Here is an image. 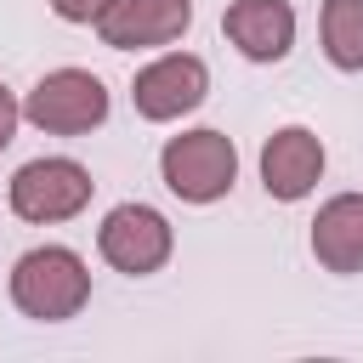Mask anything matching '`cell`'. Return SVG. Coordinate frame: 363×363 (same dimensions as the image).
Masks as SVG:
<instances>
[{
    "instance_id": "cell-1",
    "label": "cell",
    "mask_w": 363,
    "mask_h": 363,
    "mask_svg": "<svg viewBox=\"0 0 363 363\" xmlns=\"http://www.w3.org/2000/svg\"><path fill=\"white\" fill-rule=\"evenodd\" d=\"M11 301L23 318L34 323H62V318H79V306L91 301V272L74 250L62 244H40L28 255H17L11 267Z\"/></svg>"
},
{
    "instance_id": "cell-2",
    "label": "cell",
    "mask_w": 363,
    "mask_h": 363,
    "mask_svg": "<svg viewBox=\"0 0 363 363\" xmlns=\"http://www.w3.org/2000/svg\"><path fill=\"white\" fill-rule=\"evenodd\" d=\"M159 176L182 204H216L238 182V147L221 130H182L159 147Z\"/></svg>"
},
{
    "instance_id": "cell-3",
    "label": "cell",
    "mask_w": 363,
    "mask_h": 363,
    "mask_svg": "<svg viewBox=\"0 0 363 363\" xmlns=\"http://www.w3.org/2000/svg\"><path fill=\"white\" fill-rule=\"evenodd\" d=\"M23 119L45 136H85L108 119V85L91 68H51L23 96Z\"/></svg>"
},
{
    "instance_id": "cell-4",
    "label": "cell",
    "mask_w": 363,
    "mask_h": 363,
    "mask_svg": "<svg viewBox=\"0 0 363 363\" xmlns=\"http://www.w3.org/2000/svg\"><path fill=\"white\" fill-rule=\"evenodd\" d=\"M91 170L79 159H28L17 176H11V210L34 227H51V221H68L91 204Z\"/></svg>"
},
{
    "instance_id": "cell-5",
    "label": "cell",
    "mask_w": 363,
    "mask_h": 363,
    "mask_svg": "<svg viewBox=\"0 0 363 363\" xmlns=\"http://www.w3.org/2000/svg\"><path fill=\"white\" fill-rule=\"evenodd\" d=\"M96 250H102V261H108L113 272H125V278H147V272H159V267L170 261L176 233H170V221H164L153 204H119V210L102 216V227H96Z\"/></svg>"
},
{
    "instance_id": "cell-6",
    "label": "cell",
    "mask_w": 363,
    "mask_h": 363,
    "mask_svg": "<svg viewBox=\"0 0 363 363\" xmlns=\"http://www.w3.org/2000/svg\"><path fill=\"white\" fill-rule=\"evenodd\" d=\"M204 91H210V68H204L193 51H164V57H153V62L130 79V102H136V113L153 119V125L193 113V108L204 102Z\"/></svg>"
},
{
    "instance_id": "cell-7",
    "label": "cell",
    "mask_w": 363,
    "mask_h": 363,
    "mask_svg": "<svg viewBox=\"0 0 363 363\" xmlns=\"http://www.w3.org/2000/svg\"><path fill=\"white\" fill-rule=\"evenodd\" d=\"M102 45L113 51H147V45H176L193 28V0H108L91 23Z\"/></svg>"
},
{
    "instance_id": "cell-8",
    "label": "cell",
    "mask_w": 363,
    "mask_h": 363,
    "mask_svg": "<svg viewBox=\"0 0 363 363\" xmlns=\"http://www.w3.org/2000/svg\"><path fill=\"white\" fill-rule=\"evenodd\" d=\"M318 176H323V142H318V130L284 125V130L267 136V147H261V187H267L278 204L306 199V193L318 187Z\"/></svg>"
},
{
    "instance_id": "cell-9",
    "label": "cell",
    "mask_w": 363,
    "mask_h": 363,
    "mask_svg": "<svg viewBox=\"0 0 363 363\" xmlns=\"http://www.w3.org/2000/svg\"><path fill=\"white\" fill-rule=\"evenodd\" d=\"M221 34L250 62H284L295 45V6L289 0H233L221 11Z\"/></svg>"
},
{
    "instance_id": "cell-10",
    "label": "cell",
    "mask_w": 363,
    "mask_h": 363,
    "mask_svg": "<svg viewBox=\"0 0 363 363\" xmlns=\"http://www.w3.org/2000/svg\"><path fill=\"white\" fill-rule=\"evenodd\" d=\"M312 255L323 272H363V193H335L312 221Z\"/></svg>"
},
{
    "instance_id": "cell-11",
    "label": "cell",
    "mask_w": 363,
    "mask_h": 363,
    "mask_svg": "<svg viewBox=\"0 0 363 363\" xmlns=\"http://www.w3.org/2000/svg\"><path fill=\"white\" fill-rule=\"evenodd\" d=\"M323 57L340 74L363 68V0H323Z\"/></svg>"
},
{
    "instance_id": "cell-12",
    "label": "cell",
    "mask_w": 363,
    "mask_h": 363,
    "mask_svg": "<svg viewBox=\"0 0 363 363\" xmlns=\"http://www.w3.org/2000/svg\"><path fill=\"white\" fill-rule=\"evenodd\" d=\"M102 6H108V0H51V11H57L62 23H96Z\"/></svg>"
},
{
    "instance_id": "cell-13",
    "label": "cell",
    "mask_w": 363,
    "mask_h": 363,
    "mask_svg": "<svg viewBox=\"0 0 363 363\" xmlns=\"http://www.w3.org/2000/svg\"><path fill=\"white\" fill-rule=\"evenodd\" d=\"M17 119H23V102H17V96H11V85L0 79V147L17 136Z\"/></svg>"
}]
</instances>
